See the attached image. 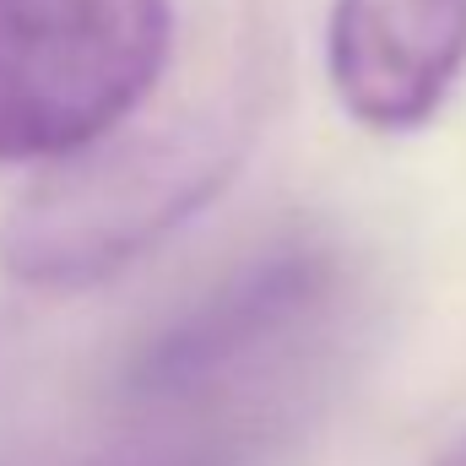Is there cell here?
<instances>
[{
    "label": "cell",
    "mask_w": 466,
    "mask_h": 466,
    "mask_svg": "<svg viewBox=\"0 0 466 466\" xmlns=\"http://www.w3.org/2000/svg\"><path fill=\"white\" fill-rule=\"evenodd\" d=\"M429 466H466V429H461V434H451V440L434 451V461H429Z\"/></svg>",
    "instance_id": "5"
},
{
    "label": "cell",
    "mask_w": 466,
    "mask_h": 466,
    "mask_svg": "<svg viewBox=\"0 0 466 466\" xmlns=\"http://www.w3.org/2000/svg\"><path fill=\"white\" fill-rule=\"evenodd\" d=\"M461 76L466 0H331L326 82L358 130H423Z\"/></svg>",
    "instance_id": "4"
},
{
    "label": "cell",
    "mask_w": 466,
    "mask_h": 466,
    "mask_svg": "<svg viewBox=\"0 0 466 466\" xmlns=\"http://www.w3.org/2000/svg\"><path fill=\"white\" fill-rule=\"evenodd\" d=\"M255 130L260 109L223 93L44 168L0 223L5 277L38 293H82L130 271L238 179Z\"/></svg>",
    "instance_id": "1"
},
{
    "label": "cell",
    "mask_w": 466,
    "mask_h": 466,
    "mask_svg": "<svg viewBox=\"0 0 466 466\" xmlns=\"http://www.w3.org/2000/svg\"><path fill=\"white\" fill-rule=\"evenodd\" d=\"M337 293V260L320 244H282L228 271L179 309L130 363V390L147 407H190L260 374L271 352L299 342Z\"/></svg>",
    "instance_id": "3"
},
{
    "label": "cell",
    "mask_w": 466,
    "mask_h": 466,
    "mask_svg": "<svg viewBox=\"0 0 466 466\" xmlns=\"http://www.w3.org/2000/svg\"><path fill=\"white\" fill-rule=\"evenodd\" d=\"M174 60V0H0V168L125 130Z\"/></svg>",
    "instance_id": "2"
}]
</instances>
